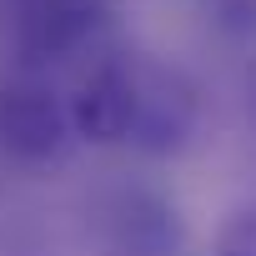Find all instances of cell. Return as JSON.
<instances>
[{
	"mask_svg": "<svg viewBox=\"0 0 256 256\" xmlns=\"http://www.w3.org/2000/svg\"><path fill=\"white\" fill-rule=\"evenodd\" d=\"M86 241L96 256H181V206L151 181H110L86 206Z\"/></svg>",
	"mask_w": 256,
	"mask_h": 256,
	"instance_id": "obj_1",
	"label": "cell"
},
{
	"mask_svg": "<svg viewBox=\"0 0 256 256\" xmlns=\"http://www.w3.org/2000/svg\"><path fill=\"white\" fill-rule=\"evenodd\" d=\"M201 131V90L181 66L136 56V120H131V151L151 161H171L191 151Z\"/></svg>",
	"mask_w": 256,
	"mask_h": 256,
	"instance_id": "obj_2",
	"label": "cell"
},
{
	"mask_svg": "<svg viewBox=\"0 0 256 256\" xmlns=\"http://www.w3.org/2000/svg\"><path fill=\"white\" fill-rule=\"evenodd\" d=\"M116 20V0H16L10 6V46L16 60L40 76L86 46H96Z\"/></svg>",
	"mask_w": 256,
	"mask_h": 256,
	"instance_id": "obj_3",
	"label": "cell"
},
{
	"mask_svg": "<svg viewBox=\"0 0 256 256\" xmlns=\"http://www.w3.org/2000/svg\"><path fill=\"white\" fill-rule=\"evenodd\" d=\"M70 100L56 96L50 80L26 70L0 86V151L16 166H50L70 151Z\"/></svg>",
	"mask_w": 256,
	"mask_h": 256,
	"instance_id": "obj_4",
	"label": "cell"
},
{
	"mask_svg": "<svg viewBox=\"0 0 256 256\" xmlns=\"http://www.w3.org/2000/svg\"><path fill=\"white\" fill-rule=\"evenodd\" d=\"M136 120V56H100L76 96H70V126L86 146H126Z\"/></svg>",
	"mask_w": 256,
	"mask_h": 256,
	"instance_id": "obj_5",
	"label": "cell"
},
{
	"mask_svg": "<svg viewBox=\"0 0 256 256\" xmlns=\"http://www.w3.org/2000/svg\"><path fill=\"white\" fill-rule=\"evenodd\" d=\"M206 30H216L226 46H251L256 40V0H196Z\"/></svg>",
	"mask_w": 256,
	"mask_h": 256,
	"instance_id": "obj_6",
	"label": "cell"
},
{
	"mask_svg": "<svg viewBox=\"0 0 256 256\" xmlns=\"http://www.w3.org/2000/svg\"><path fill=\"white\" fill-rule=\"evenodd\" d=\"M216 256H256V206H241L221 221Z\"/></svg>",
	"mask_w": 256,
	"mask_h": 256,
	"instance_id": "obj_7",
	"label": "cell"
},
{
	"mask_svg": "<svg viewBox=\"0 0 256 256\" xmlns=\"http://www.w3.org/2000/svg\"><path fill=\"white\" fill-rule=\"evenodd\" d=\"M246 116H251V131H256V60L246 66Z\"/></svg>",
	"mask_w": 256,
	"mask_h": 256,
	"instance_id": "obj_8",
	"label": "cell"
}]
</instances>
